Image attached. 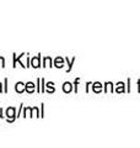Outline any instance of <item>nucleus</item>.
I'll return each mask as SVG.
<instances>
[{
	"mask_svg": "<svg viewBox=\"0 0 140 148\" xmlns=\"http://www.w3.org/2000/svg\"><path fill=\"white\" fill-rule=\"evenodd\" d=\"M50 62H52V59H50L49 57L44 58V63H46V66H52V64H50Z\"/></svg>",
	"mask_w": 140,
	"mask_h": 148,
	"instance_id": "6e6552de",
	"label": "nucleus"
},
{
	"mask_svg": "<svg viewBox=\"0 0 140 148\" xmlns=\"http://www.w3.org/2000/svg\"><path fill=\"white\" fill-rule=\"evenodd\" d=\"M3 91V89H1V83H0V92Z\"/></svg>",
	"mask_w": 140,
	"mask_h": 148,
	"instance_id": "9b49d317",
	"label": "nucleus"
},
{
	"mask_svg": "<svg viewBox=\"0 0 140 148\" xmlns=\"http://www.w3.org/2000/svg\"><path fill=\"white\" fill-rule=\"evenodd\" d=\"M0 67H5V59L0 57Z\"/></svg>",
	"mask_w": 140,
	"mask_h": 148,
	"instance_id": "1a4fd4ad",
	"label": "nucleus"
},
{
	"mask_svg": "<svg viewBox=\"0 0 140 148\" xmlns=\"http://www.w3.org/2000/svg\"><path fill=\"white\" fill-rule=\"evenodd\" d=\"M6 117H7V121L9 122L15 121V119H16V110L14 109V108H9L6 110Z\"/></svg>",
	"mask_w": 140,
	"mask_h": 148,
	"instance_id": "f257e3e1",
	"label": "nucleus"
},
{
	"mask_svg": "<svg viewBox=\"0 0 140 148\" xmlns=\"http://www.w3.org/2000/svg\"><path fill=\"white\" fill-rule=\"evenodd\" d=\"M1 112H3V110H1V109H0V117H4V115H3Z\"/></svg>",
	"mask_w": 140,
	"mask_h": 148,
	"instance_id": "9d476101",
	"label": "nucleus"
},
{
	"mask_svg": "<svg viewBox=\"0 0 140 148\" xmlns=\"http://www.w3.org/2000/svg\"><path fill=\"white\" fill-rule=\"evenodd\" d=\"M25 88H26V85L23 84L22 82H18L17 84H16V86H15V90L17 92H23V91H25Z\"/></svg>",
	"mask_w": 140,
	"mask_h": 148,
	"instance_id": "7ed1b4c3",
	"label": "nucleus"
},
{
	"mask_svg": "<svg viewBox=\"0 0 140 148\" xmlns=\"http://www.w3.org/2000/svg\"><path fill=\"white\" fill-rule=\"evenodd\" d=\"M47 86H48V91H49V92L54 91V86H53V83H48V84H47Z\"/></svg>",
	"mask_w": 140,
	"mask_h": 148,
	"instance_id": "0eeeda50",
	"label": "nucleus"
},
{
	"mask_svg": "<svg viewBox=\"0 0 140 148\" xmlns=\"http://www.w3.org/2000/svg\"><path fill=\"white\" fill-rule=\"evenodd\" d=\"M64 61H63V59L62 58H60V57H58L57 59H55V67H58V68H62L63 66H64Z\"/></svg>",
	"mask_w": 140,
	"mask_h": 148,
	"instance_id": "39448f33",
	"label": "nucleus"
},
{
	"mask_svg": "<svg viewBox=\"0 0 140 148\" xmlns=\"http://www.w3.org/2000/svg\"><path fill=\"white\" fill-rule=\"evenodd\" d=\"M25 90H26L27 92H30V94H31V92H33V91H35V84H33L32 82H29V83L26 84Z\"/></svg>",
	"mask_w": 140,
	"mask_h": 148,
	"instance_id": "20e7f679",
	"label": "nucleus"
},
{
	"mask_svg": "<svg viewBox=\"0 0 140 148\" xmlns=\"http://www.w3.org/2000/svg\"><path fill=\"white\" fill-rule=\"evenodd\" d=\"M39 59H41V56H39V54L37 56V57L32 58V61H31V66H32V67H35V68H38V67H39Z\"/></svg>",
	"mask_w": 140,
	"mask_h": 148,
	"instance_id": "f03ea898",
	"label": "nucleus"
},
{
	"mask_svg": "<svg viewBox=\"0 0 140 148\" xmlns=\"http://www.w3.org/2000/svg\"><path fill=\"white\" fill-rule=\"evenodd\" d=\"M63 90L65 92H70L71 91V84H70V83H65V84L63 85Z\"/></svg>",
	"mask_w": 140,
	"mask_h": 148,
	"instance_id": "423d86ee",
	"label": "nucleus"
}]
</instances>
